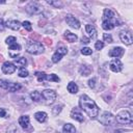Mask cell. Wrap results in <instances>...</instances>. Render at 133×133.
I'll list each match as a JSON object with an SVG mask.
<instances>
[{"instance_id":"cell-1","label":"cell","mask_w":133,"mask_h":133,"mask_svg":"<svg viewBox=\"0 0 133 133\" xmlns=\"http://www.w3.org/2000/svg\"><path fill=\"white\" fill-rule=\"evenodd\" d=\"M79 105H80L81 109L90 118H95L96 116H98V114H99V107L97 106L95 101L91 100L88 96L82 95L80 97V100H79Z\"/></svg>"},{"instance_id":"cell-2","label":"cell","mask_w":133,"mask_h":133,"mask_svg":"<svg viewBox=\"0 0 133 133\" xmlns=\"http://www.w3.org/2000/svg\"><path fill=\"white\" fill-rule=\"evenodd\" d=\"M26 50L30 54H41L44 52V46L39 42H30L27 44Z\"/></svg>"},{"instance_id":"cell-3","label":"cell","mask_w":133,"mask_h":133,"mask_svg":"<svg viewBox=\"0 0 133 133\" xmlns=\"http://www.w3.org/2000/svg\"><path fill=\"white\" fill-rule=\"evenodd\" d=\"M41 95H42V101L47 105L53 104L56 99V92L52 89H45L41 92Z\"/></svg>"},{"instance_id":"cell-4","label":"cell","mask_w":133,"mask_h":133,"mask_svg":"<svg viewBox=\"0 0 133 133\" xmlns=\"http://www.w3.org/2000/svg\"><path fill=\"white\" fill-rule=\"evenodd\" d=\"M115 119L119 124H131L132 123V116L128 110H122L121 112H118L116 114Z\"/></svg>"},{"instance_id":"cell-5","label":"cell","mask_w":133,"mask_h":133,"mask_svg":"<svg viewBox=\"0 0 133 133\" xmlns=\"http://www.w3.org/2000/svg\"><path fill=\"white\" fill-rule=\"evenodd\" d=\"M114 122V116L110 113V112H103L102 115L100 116V123L105 125V126H109L112 125Z\"/></svg>"},{"instance_id":"cell-6","label":"cell","mask_w":133,"mask_h":133,"mask_svg":"<svg viewBox=\"0 0 133 133\" xmlns=\"http://www.w3.org/2000/svg\"><path fill=\"white\" fill-rule=\"evenodd\" d=\"M26 10H27L29 14H31V15H36V14L42 12L43 9H42V6H41L38 3H36V2H30V3L27 5Z\"/></svg>"},{"instance_id":"cell-7","label":"cell","mask_w":133,"mask_h":133,"mask_svg":"<svg viewBox=\"0 0 133 133\" xmlns=\"http://www.w3.org/2000/svg\"><path fill=\"white\" fill-rule=\"evenodd\" d=\"M119 38H121V41H122L125 45H128V46L133 43L132 34H131L129 31H125V30L121 31V32H119Z\"/></svg>"},{"instance_id":"cell-8","label":"cell","mask_w":133,"mask_h":133,"mask_svg":"<svg viewBox=\"0 0 133 133\" xmlns=\"http://www.w3.org/2000/svg\"><path fill=\"white\" fill-rule=\"evenodd\" d=\"M65 22L69 26H71L72 28H75V29H79L80 28V23L79 21L73 16V15H66L65 16Z\"/></svg>"},{"instance_id":"cell-9","label":"cell","mask_w":133,"mask_h":133,"mask_svg":"<svg viewBox=\"0 0 133 133\" xmlns=\"http://www.w3.org/2000/svg\"><path fill=\"white\" fill-rule=\"evenodd\" d=\"M109 68H110V70H111L112 72H114V73H118V72H121L122 69H123V63L121 62L119 59L114 58V59H112V60L110 61V63H109Z\"/></svg>"},{"instance_id":"cell-10","label":"cell","mask_w":133,"mask_h":133,"mask_svg":"<svg viewBox=\"0 0 133 133\" xmlns=\"http://www.w3.org/2000/svg\"><path fill=\"white\" fill-rule=\"evenodd\" d=\"M16 65L15 63L10 62V61H5L2 65V72L4 74H12L15 71H16Z\"/></svg>"},{"instance_id":"cell-11","label":"cell","mask_w":133,"mask_h":133,"mask_svg":"<svg viewBox=\"0 0 133 133\" xmlns=\"http://www.w3.org/2000/svg\"><path fill=\"white\" fill-rule=\"evenodd\" d=\"M115 26H117V21L115 19H113V20H103V23H102L103 29H105V30H111Z\"/></svg>"},{"instance_id":"cell-12","label":"cell","mask_w":133,"mask_h":133,"mask_svg":"<svg viewBox=\"0 0 133 133\" xmlns=\"http://www.w3.org/2000/svg\"><path fill=\"white\" fill-rule=\"evenodd\" d=\"M124 51H125V50H124L122 47H114V48H112V49H111V50L108 52V55H109L110 57L118 58V57L123 56Z\"/></svg>"},{"instance_id":"cell-13","label":"cell","mask_w":133,"mask_h":133,"mask_svg":"<svg viewBox=\"0 0 133 133\" xmlns=\"http://www.w3.org/2000/svg\"><path fill=\"white\" fill-rule=\"evenodd\" d=\"M5 26H7L8 28L12 29V30H19L20 27H21V24L20 22H18L17 20H8L6 23H5Z\"/></svg>"},{"instance_id":"cell-14","label":"cell","mask_w":133,"mask_h":133,"mask_svg":"<svg viewBox=\"0 0 133 133\" xmlns=\"http://www.w3.org/2000/svg\"><path fill=\"white\" fill-rule=\"evenodd\" d=\"M19 125L23 129H27L29 127V116L28 115H22L19 117Z\"/></svg>"},{"instance_id":"cell-15","label":"cell","mask_w":133,"mask_h":133,"mask_svg":"<svg viewBox=\"0 0 133 133\" xmlns=\"http://www.w3.org/2000/svg\"><path fill=\"white\" fill-rule=\"evenodd\" d=\"M115 19V14L110 8H105L103 14V20H113Z\"/></svg>"},{"instance_id":"cell-16","label":"cell","mask_w":133,"mask_h":133,"mask_svg":"<svg viewBox=\"0 0 133 133\" xmlns=\"http://www.w3.org/2000/svg\"><path fill=\"white\" fill-rule=\"evenodd\" d=\"M85 30H86V32L88 33V35L91 38H94V37L97 36V30H96L95 26H92L90 24H87V25H85Z\"/></svg>"},{"instance_id":"cell-17","label":"cell","mask_w":133,"mask_h":133,"mask_svg":"<svg viewBox=\"0 0 133 133\" xmlns=\"http://www.w3.org/2000/svg\"><path fill=\"white\" fill-rule=\"evenodd\" d=\"M64 37L68 39V42H70V43H74V42H76L77 39H78V37H77V35L75 34V33H72L71 31H69V30H66L65 32H64Z\"/></svg>"},{"instance_id":"cell-18","label":"cell","mask_w":133,"mask_h":133,"mask_svg":"<svg viewBox=\"0 0 133 133\" xmlns=\"http://www.w3.org/2000/svg\"><path fill=\"white\" fill-rule=\"evenodd\" d=\"M71 116H72V118H74V119H76V121H78V122H80V123L84 121L83 115H82L79 111H77V110H75V109L72 110V112H71Z\"/></svg>"},{"instance_id":"cell-19","label":"cell","mask_w":133,"mask_h":133,"mask_svg":"<svg viewBox=\"0 0 133 133\" xmlns=\"http://www.w3.org/2000/svg\"><path fill=\"white\" fill-rule=\"evenodd\" d=\"M34 117H35V119H36L37 122L44 123V122L46 121V118H47V113H46V112L38 111V112H36V113L34 114Z\"/></svg>"},{"instance_id":"cell-20","label":"cell","mask_w":133,"mask_h":133,"mask_svg":"<svg viewBox=\"0 0 133 133\" xmlns=\"http://www.w3.org/2000/svg\"><path fill=\"white\" fill-rule=\"evenodd\" d=\"M62 133H76V129L72 124H65L62 128Z\"/></svg>"},{"instance_id":"cell-21","label":"cell","mask_w":133,"mask_h":133,"mask_svg":"<svg viewBox=\"0 0 133 133\" xmlns=\"http://www.w3.org/2000/svg\"><path fill=\"white\" fill-rule=\"evenodd\" d=\"M30 97H31L32 101H34V102H42V95L39 91H36V90L32 91L30 94Z\"/></svg>"},{"instance_id":"cell-22","label":"cell","mask_w":133,"mask_h":133,"mask_svg":"<svg viewBox=\"0 0 133 133\" xmlns=\"http://www.w3.org/2000/svg\"><path fill=\"white\" fill-rule=\"evenodd\" d=\"M20 88H21V85L19 83H11V82H9L8 83V87H7V90L14 92V91L19 90Z\"/></svg>"},{"instance_id":"cell-23","label":"cell","mask_w":133,"mask_h":133,"mask_svg":"<svg viewBox=\"0 0 133 133\" xmlns=\"http://www.w3.org/2000/svg\"><path fill=\"white\" fill-rule=\"evenodd\" d=\"M68 90L71 92V94H76L78 91V85L75 83V82H70L68 84Z\"/></svg>"},{"instance_id":"cell-24","label":"cell","mask_w":133,"mask_h":133,"mask_svg":"<svg viewBox=\"0 0 133 133\" xmlns=\"http://www.w3.org/2000/svg\"><path fill=\"white\" fill-rule=\"evenodd\" d=\"M91 72V68L89 65H82L80 68V73L83 75V76H87L89 75V73Z\"/></svg>"},{"instance_id":"cell-25","label":"cell","mask_w":133,"mask_h":133,"mask_svg":"<svg viewBox=\"0 0 133 133\" xmlns=\"http://www.w3.org/2000/svg\"><path fill=\"white\" fill-rule=\"evenodd\" d=\"M46 80L48 81H53V82H59V77H57L55 74H50V75H47L46 76Z\"/></svg>"},{"instance_id":"cell-26","label":"cell","mask_w":133,"mask_h":133,"mask_svg":"<svg viewBox=\"0 0 133 133\" xmlns=\"http://www.w3.org/2000/svg\"><path fill=\"white\" fill-rule=\"evenodd\" d=\"M35 76H36L38 82H43V81L46 80V76H47V74L42 73V72H36V73H35Z\"/></svg>"},{"instance_id":"cell-27","label":"cell","mask_w":133,"mask_h":133,"mask_svg":"<svg viewBox=\"0 0 133 133\" xmlns=\"http://www.w3.org/2000/svg\"><path fill=\"white\" fill-rule=\"evenodd\" d=\"M56 52H57L58 54H60L61 56H63V55H65V54L68 53V49H66L65 47H63V46H60V47L57 48Z\"/></svg>"},{"instance_id":"cell-28","label":"cell","mask_w":133,"mask_h":133,"mask_svg":"<svg viewBox=\"0 0 133 133\" xmlns=\"http://www.w3.org/2000/svg\"><path fill=\"white\" fill-rule=\"evenodd\" d=\"M28 75H29V73H28V71H27L25 68H20V70H19V76H20V77L25 78V77H27Z\"/></svg>"},{"instance_id":"cell-29","label":"cell","mask_w":133,"mask_h":133,"mask_svg":"<svg viewBox=\"0 0 133 133\" xmlns=\"http://www.w3.org/2000/svg\"><path fill=\"white\" fill-rule=\"evenodd\" d=\"M81 53H82L83 55H90V54L92 53V50H91L90 48H88V47H83V48L81 49Z\"/></svg>"},{"instance_id":"cell-30","label":"cell","mask_w":133,"mask_h":133,"mask_svg":"<svg viewBox=\"0 0 133 133\" xmlns=\"http://www.w3.org/2000/svg\"><path fill=\"white\" fill-rule=\"evenodd\" d=\"M61 57H62V56H61L60 54H58L57 52H55V53L52 55V61H53L54 63H56V62H58V61L61 59Z\"/></svg>"},{"instance_id":"cell-31","label":"cell","mask_w":133,"mask_h":133,"mask_svg":"<svg viewBox=\"0 0 133 133\" xmlns=\"http://www.w3.org/2000/svg\"><path fill=\"white\" fill-rule=\"evenodd\" d=\"M22 26H23L27 31H31V29H32L31 24H30V22H29V21H24V22L22 23Z\"/></svg>"},{"instance_id":"cell-32","label":"cell","mask_w":133,"mask_h":133,"mask_svg":"<svg viewBox=\"0 0 133 133\" xmlns=\"http://www.w3.org/2000/svg\"><path fill=\"white\" fill-rule=\"evenodd\" d=\"M47 3L50 5H53L55 7H61L62 6V3L60 1H47Z\"/></svg>"},{"instance_id":"cell-33","label":"cell","mask_w":133,"mask_h":133,"mask_svg":"<svg viewBox=\"0 0 133 133\" xmlns=\"http://www.w3.org/2000/svg\"><path fill=\"white\" fill-rule=\"evenodd\" d=\"M15 62H16L17 64H21V65H24V64L26 63V58H24V57H19V58H16Z\"/></svg>"},{"instance_id":"cell-34","label":"cell","mask_w":133,"mask_h":133,"mask_svg":"<svg viewBox=\"0 0 133 133\" xmlns=\"http://www.w3.org/2000/svg\"><path fill=\"white\" fill-rule=\"evenodd\" d=\"M103 38H104V41L105 42H107V43H112V37H111V35L109 34V33H104L103 34Z\"/></svg>"},{"instance_id":"cell-35","label":"cell","mask_w":133,"mask_h":133,"mask_svg":"<svg viewBox=\"0 0 133 133\" xmlns=\"http://www.w3.org/2000/svg\"><path fill=\"white\" fill-rule=\"evenodd\" d=\"M9 50H15V51H19V50H21V46H20L19 44L15 43V44H12V45H9Z\"/></svg>"},{"instance_id":"cell-36","label":"cell","mask_w":133,"mask_h":133,"mask_svg":"<svg viewBox=\"0 0 133 133\" xmlns=\"http://www.w3.org/2000/svg\"><path fill=\"white\" fill-rule=\"evenodd\" d=\"M15 43H17L15 36H8V37L6 38V44H7L8 46H9V45H12V44H15Z\"/></svg>"},{"instance_id":"cell-37","label":"cell","mask_w":133,"mask_h":133,"mask_svg":"<svg viewBox=\"0 0 133 133\" xmlns=\"http://www.w3.org/2000/svg\"><path fill=\"white\" fill-rule=\"evenodd\" d=\"M103 47H104V43H103V42H101V41L96 42V44H95V48H96L97 50H101V49H103Z\"/></svg>"},{"instance_id":"cell-38","label":"cell","mask_w":133,"mask_h":133,"mask_svg":"<svg viewBox=\"0 0 133 133\" xmlns=\"http://www.w3.org/2000/svg\"><path fill=\"white\" fill-rule=\"evenodd\" d=\"M8 81H6V80H0V87H2V88H4V89H7V87H8Z\"/></svg>"},{"instance_id":"cell-39","label":"cell","mask_w":133,"mask_h":133,"mask_svg":"<svg viewBox=\"0 0 133 133\" xmlns=\"http://www.w3.org/2000/svg\"><path fill=\"white\" fill-rule=\"evenodd\" d=\"M61 107H62V105H56V106L53 108V113H54V115H56L57 113H59V112H60Z\"/></svg>"},{"instance_id":"cell-40","label":"cell","mask_w":133,"mask_h":133,"mask_svg":"<svg viewBox=\"0 0 133 133\" xmlns=\"http://www.w3.org/2000/svg\"><path fill=\"white\" fill-rule=\"evenodd\" d=\"M95 83H96V79H95V78L88 80V86H89L90 88H94V87H95Z\"/></svg>"},{"instance_id":"cell-41","label":"cell","mask_w":133,"mask_h":133,"mask_svg":"<svg viewBox=\"0 0 133 133\" xmlns=\"http://www.w3.org/2000/svg\"><path fill=\"white\" fill-rule=\"evenodd\" d=\"M0 116H1V117H5V116H6V111H5V109L0 108Z\"/></svg>"},{"instance_id":"cell-42","label":"cell","mask_w":133,"mask_h":133,"mask_svg":"<svg viewBox=\"0 0 133 133\" xmlns=\"http://www.w3.org/2000/svg\"><path fill=\"white\" fill-rule=\"evenodd\" d=\"M4 28H5V25H4L3 21H2V20H0V31H3V30H4Z\"/></svg>"},{"instance_id":"cell-43","label":"cell","mask_w":133,"mask_h":133,"mask_svg":"<svg viewBox=\"0 0 133 133\" xmlns=\"http://www.w3.org/2000/svg\"><path fill=\"white\" fill-rule=\"evenodd\" d=\"M82 43H85V44L89 43V38H86V37H82Z\"/></svg>"},{"instance_id":"cell-44","label":"cell","mask_w":133,"mask_h":133,"mask_svg":"<svg viewBox=\"0 0 133 133\" xmlns=\"http://www.w3.org/2000/svg\"><path fill=\"white\" fill-rule=\"evenodd\" d=\"M3 3H5V1H0V4H3Z\"/></svg>"}]
</instances>
